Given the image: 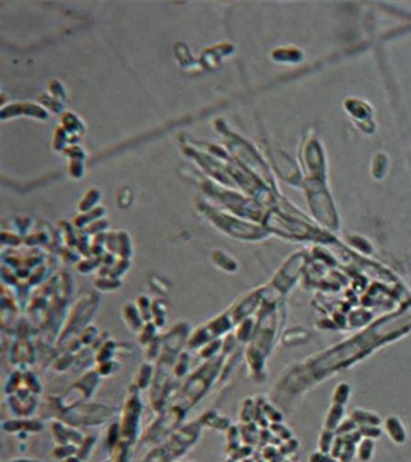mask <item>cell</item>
I'll list each match as a JSON object with an SVG mask.
<instances>
[{
	"label": "cell",
	"mask_w": 411,
	"mask_h": 462,
	"mask_svg": "<svg viewBox=\"0 0 411 462\" xmlns=\"http://www.w3.org/2000/svg\"><path fill=\"white\" fill-rule=\"evenodd\" d=\"M387 433L394 440V442H397V444L405 442V436H407L405 430L397 417H389L387 421Z\"/></svg>",
	"instance_id": "cell-1"
},
{
	"label": "cell",
	"mask_w": 411,
	"mask_h": 462,
	"mask_svg": "<svg viewBox=\"0 0 411 462\" xmlns=\"http://www.w3.org/2000/svg\"><path fill=\"white\" fill-rule=\"evenodd\" d=\"M353 421L359 422L362 425H377L381 422V419H379L376 415L370 413V412H364V410H354L353 412Z\"/></svg>",
	"instance_id": "cell-2"
},
{
	"label": "cell",
	"mask_w": 411,
	"mask_h": 462,
	"mask_svg": "<svg viewBox=\"0 0 411 462\" xmlns=\"http://www.w3.org/2000/svg\"><path fill=\"white\" fill-rule=\"evenodd\" d=\"M343 413V410H342V405H333V408L330 410V413H328V417H326V430H333V428H337L339 427V422H341V419H342V415Z\"/></svg>",
	"instance_id": "cell-3"
},
{
	"label": "cell",
	"mask_w": 411,
	"mask_h": 462,
	"mask_svg": "<svg viewBox=\"0 0 411 462\" xmlns=\"http://www.w3.org/2000/svg\"><path fill=\"white\" fill-rule=\"evenodd\" d=\"M350 397V387L346 384H341L339 387L336 388V392L333 394V401L336 405H342L346 402V399Z\"/></svg>",
	"instance_id": "cell-4"
},
{
	"label": "cell",
	"mask_w": 411,
	"mask_h": 462,
	"mask_svg": "<svg viewBox=\"0 0 411 462\" xmlns=\"http://www.w3.org/2000/svg\"><path fill=\"white\" fill-rule=\"evenodd\" d=\"M373 448H374V444L370 439L362 440L361 445H359V459H362V461L370 459L373 456Z\"/></svg>",
	"instance_id": "cell-5"
},
{
	"label": "cell",
	"mask_w": 411,
	"mask_h": 462,
	"mask_svg": "<svg viewBox=\"0 0 411 462\" xmlns=\"http://www.w3.org/2000/svg\"><path fill=\"white\" fill-rule=\"evenodd\" d=\"M331 444H333V433L330 432V430H325L320 436V439H319L320 453H326V451L331 448Z\"/></svg>",
	"instance_id": "cell-6"
}]
</instances>
